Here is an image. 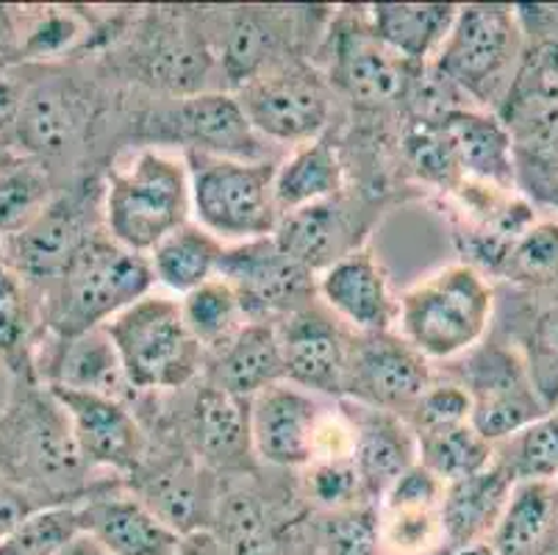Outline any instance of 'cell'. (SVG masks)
Returning <instances> with one entry per match:
<instances>
[{
	"instance_id": "obj_24",
	"label": "cell",
	"mask_w": 558,
	"mask_h": 555,
	"mask_svg": "<svg viewBox=\"0 0 558 555\" xmlns=\"http://www.w3.org/2000/svg\"><path fill=\"white\" fill-rule=\"evenodd\" d=\"M37 384L98 391L125 403L129 397H134L106 328L89 330L73 339H56L45 334L37 350Z\"/></svg>"
},
{
	"instance_id": "obj_39",
	"label": "cell",
	"mask_w": 558,
	"mask_h": 555,
	"mask_svg": "<svg viewBox=\"0 0 558 555\" xmlns=\"http://www.w3.org/2000/svg\"><path fill=\"white\" fill-rule=\"evenodd\" d=\"M417 461L439 481L453 483L478 475L495 461V445L486 442L470 422L417 436Z\"/></svg>"
},
{
	"instance_id": "obj_46",
	"label": "cell",
	"mask_w": 558,
	"mask_h": 555,
	"mask_svg": "<svg viewBox=\"0 0 558 555\" xmlns=\"http://www.w3.org/2000/svg\"><path fill=\"white\" fill-rule=\"evenodd\" d=\"M520 355L545 409H558V305L536 314Z\"/></svg>"
},
{
	"instance_id": "obj_37",
	"label": "cell",
	"mask_w": 558,
	"mask_h": 555,
	"mask_svg": "<svg viewBox=\"0 0 558 555\" xmlns=\"http://www.w3.org/2000/svg\"><path fill=\"white\" fill-rule=\"evenodd\" d=\"M179 303L186 328L197 339L206 359L226 348L247 323L240 298L222 281L220 275H217L215 281L192 289Z\"/></svg>"
},
{
	"instance_id": "obj_55",
	"label": "cell",
	"mask_w": 558,
	"mask_h": 555,
	"mask_svg": "<svg viewBox=\"0 0 558 555\" xmlns=\"http://www.w3.org/2000/svg\"><path fill=\"white\" fill-rule=\"evenodd\" d=\"M442 555H497L489 542H475V544H461V547L442 550Z\"/></svg>"
},
{
	"instance_id": "obj_35",
	"label": "cell",
	"mask_w": 558,
	"mask_h": 555,
	"mask_svg": "<svg viewBox=\"0 0 558 555\" xmlns=\"http://www.w3.org/2000/svg\"><path fill=\"white\" fill-rule=\"evenodd\" d=\"M222 256H226V242L190 220L179 231L161 239L148 253V262L156 283L184 298L192 289L215 281L220 275Z\"/></svg>"
},
{
	"instance_id": "obj_54",
	"label": "cell",
	"mask_w": 558,
	"mask_h": 555,
	"mask_svg": "<svg viewBox=\"0 0 558 555\" xmlns=\"http://www.w3.org/2000/svg\"><path fill=\"white\" fill-rule=\"evenodd\" d=\"M175 555H226V553H222L220 544H217V539L211 536L209 531H203V533H192V536L181 539Z\"/></svg>"
},
{
	"instance_id": "obj_30",
	"label": "cell",
	"mask_w": 558,
	"mask_h": 555,
	"mask_svg": "<svg viewBox=\"0 0 558 555\" xmlns=\"http://www.w3.org/2000/svg\"><path fill=\"white\" fill-rule=\"evenodd\" d=\"M511 486H514V481L495 461L478 475L445 483V550L461 547V544L489 542L497 519H500L506 503H509Z\"/></svg>"
},
{
	"instance_id": "obj_32",
	"label": "cell",
	"mask_w": 558,
	"mask_h": 555,
	"mask_svg": "<svg viewBox=\"0 0 558 555\" xmlns=\"http://www.w3.org/2000/svg\"><path fill=\"white\" fill-rule=\"evenodd\" d=\"M43 339L37 294L0 258V366L14 384H37V350Z\"/></svg>"
},
{
	"instance_id": "obj_43",
	"label": "cell",
	"mask_w": 558,
	"mask_h": 555,
	"mask_svg": "<svg viewBox=\"0 0 558 555\" xmlns=\"http://www.w3.org/2000/svg\"><path fill=\"white\" fill-rule=\"evenodd\" d=\"M506 281L527 289H547L558 283V222H534L509 248L497 269Z\"/></svg>"
},
{
	"instance_id": "obj_50",
	"label": "cell",
	"mask_w": 558,
	"mask_h": 555,
	"mask_svg": "<svg viewBox=\"0 0 558 555\" xmlns=\"http://www.w3.org/2000/svg\"><path fill=\"white\" fill-rule=\"evenodd\" d=\"M20 104H23V70H0V150L14 147Z\"/></svg>"
},
{
	"instance_id": "obj_3",
	"label": "cell",
	"mask_w": 558,
	"mask_h": 555,
	"mask_svg": "<svg viewBox=\"0 0 558 555\" xmlns=\"http://www.w3.org/2000/svg\"><path fill=\"white\" fill-rule=\"evenodd\" d=\"M106 237L148 256L156 244L192 220L184 153L142 147L109 172L100 197Z\"/></svg>"
},
{
	"instance_id": "obj_13",
	"label": "cell",
	"mask_w": 558,
	"mask_h": 555,
	"mask_svg": "<svg viewBox=\"0 0 558 555\" xmlns=\"http://www.w3.org/2000/svg\"><path fill=\"white\" fill-rule=\"evenodd\" d=\"M430 381V361L400 334H356L342 397L364 409L405 417Z\"/></svg>"
},
{
	"instance_id": "obj_40",
	"label": "cell",
	"mask_w": 558,
	"mask_h": 555,
	"mask_svg": "<svg viewBox=\"0 0 558 555\" xmlns=\"http://www.w3.org/2000/svg\"><path fill=\"white\" fill-rule=\"evenodd\" d=\"M495 464L511 481H558V409L495 445Z\"/></svg>"
},
{
	"instance_id": "obj_51",
	"label": "cell",
	"mask_w": 558,
	"mask_h": 555,
	"mask_svg": "<svg viewBox=\"0 0 558 555\" xmlns=\"http://www.w3.org/2000/svg\"><path fill=\"white\" fill-rule=\"evenodd\" d=\"M20 64V14L17 7L0 3V70Z\"/></svg>"
},
{
	"instance_id": "obj_14",
	"label": "cell",
	"mask_w": 558,
	"mask_h": 555,
	"mask_svg": "<svg viewBox=\"0 0 558 555\" xmlns=\"http://www.w3.org/2000/svg\"><path fill=\"white\" fill-rule=\"evenodd\" d=\"M125 488L184 539L211 528L220 478L179 442V447L165 456L154 458L148 453L145 464L125 478Z\"/></svg>"
},
{
	"instance_id": "obj_12",
	"label": "cell",
	"mask_w": 558,
	"mask_h": 555,
	"mask_svg": "<svg viewBox=\"0 0 558 555\" xmlns=\"http://www.w3.org/2000/svg\"><path fill=\"white\" fill-rule=\"evenodd\" d=\"M220 278L236 292L247 323H281L317 300V278L272 237L226 248Z\"/></svg>"
},
{
	"instance_id": "obj_21",
	"label": "cell",
	"mask_w": 558,
	"mask_h": 555,
	"mask_svg": "<svg viewBox=\"0 0 558 555\" xmlns=\"http://www.w3.org/2000/svg\"><path fill=\"white\" fill-rule=\"evenodd\" d=\"M317 300L353 334H387L398 325V298L369 251L348 253L317 278Z\"/></svg>"
},
{
	"instance_id": "obj_15",
	"label": "cell",
	"mask_w": 558,
	"mask_h": 555,
	"mask_svg": "<svg viewBox=\"0 0 558 555\" xmlns=\"http://www.w3.org/2000/svg\"><path fill=\"white\" fill-rule=\"evenodd\" d=\"M165 140L179 142L184 153H206L220 159L272 161L267 140L256 134L233 92L203 89L175 98L156 114Z\"/></svg>"
},
{
	"instance_id": "obj_53",
	"label": "cell",
	"mask_w": 558,
	"mask_h": 555,
	"mask_svg": "<svg viewBox=\"0 0 558 555\" xmlns=\"http://www.w3.org/2000/svg\"><path fill=\"white\" fill-rule=\"evenodd\" d=\"M34 508H43V506L32 503L28 497L17 495V492H12V488L0 486V539L7 536V533L17 526L20 519L28 517Z\"/></svg>"
},
{
	"instance_id": "obj_45",
	"label": "cell",
	"mask_w": 558,
	"mask_h": 555,
	"mask_svg": "<svg viewBox=\"0 0 558 555\" xmlns=\"http://www.w3.org/2000/svg\"><path fill=\"white\" fill-rule=\"evenodd\" d=\"M403 156L409 170L436 190L456 192L464 183L439 122L411 120V129L403 136Z\"/></svg>"
},
{
	"instance_id": "obj_28",
	"label": "cell",
	"mask_w": 558,
	"mask_h": 555,
	"mask_svg": "<svg viewBox=\"0 0 558 555\" xmlns=\"http://www.w3.org/2000/svg\"><path fill=\"white\" fill-rule=\"evenodd\" d=\"M206 381L242 400L287 381L278 323H245L226 348L206 359Z\"/></svg>"
},
{
	"instance_id": "obj_58",
	"label": "cell",
	"mask_w": 558,
	"mask_h": 555,
	"mask_svg": "<svg viewBox=\"0 0 558 555\" xmlns=\"http://www.w3.org/2000/svg\"><path fill=\"white\" fill-rule=\"evenodd\" d=\"M12 389H14L12 375H9L7 370L0 366V411H3V406L9 403V395H12Z\"/></svg>"
},
{
	"instance_id": "obj_47",
	"label": "cell",
	"mask_w": 558,
	"mask_h": 555,
	"mask_svg": "<svg viewBox=\"0 0 558 555\" xmlns=\"http://www.w3.org/2000/svg\"><path fill=\"white\" fill-rule=\"evenodd\" d=\"M473 414V403L459 381H430L414 409L403 417L411 425L414 436L430 434V431H445V427L466 425Z\"/></svg>"
},
{
	"instance_id": "obj_4",
	"label": "cell",
	"mask_w": 558,
	"mask_h": 555,
	"mask_svg": "<svg viewBox=\"0 0 558 555\" xmlns=\"http://www.w3.org/2000/svg\"><path fill=\"white\" fill-rule=\"evenodd\" d=\"M495 312V292L473 264L456 262L411 283L398 298V334L428 361L478 348Z\"/></svg>"
},
{
	"instance_id": "obj_49",
	"label": "cell",
	"mask_w": 558,
	"mask_h": 555,
	"mask_svg": "<svg viewBox=\"0 0 558 555\" xmlns=\"http://www.w3.org/2000/svg\"><path fill=\"white\" fill-rule=\"evenodd\" d=\"M356 445V425L348 411L323 409L312 442V464L317 461H350Z\"/></svg>"
},
{
	"instance_id": "obj_1",
	"label": "cell",
	"mask_w": 558,
	"mask_h": 555,
	"mask_svg": "<svg viewBox=\"0 0 558 555\" xmlns=\"http://www.w3.org/2000/svg\"><path fill=\"white\" fill-rule=\"evenodd\" d=\"M64 406L43 384H14L0 411V486L37 506L78 503L100 486Z\"/></svg>"
},
{
	"instance_id": "obj_59",
	"label": "cell",
	"mask_w": 558,
	"mask_h": 555,
	"mask_svg": "<svg viewBox=\"0 0 558 555\" xmlns=\"http://www.w3.org/2000/svg\"><path fill=\"white\" fill-rule=\"evenodd\" d=\"M289 555H317V550H314V544H308V547H301V550H292Z\"/></svg>"
},
{
	"instance_id": "obj_5",
	"label": "cell",
	"mask_w": 558,
	"mask_h": 555,
	"mask_svg": "<svg viewBox=\"0 0 558 555\" xmlns=\"http://www.w3.org/2000/svg\"><path fill=\"white\" fill-rule=\"evenodd\" d=\"M104 328L134 395L184 391L206 373V353L170 294H145Z\"/></svg>"
},
{
	"instance_id": "obj_23",
	"label": "cell",
	"mask_w": 558,
	"mask_h": 555,
	"mask_svg": "<svg viewBox=\"0 0 558 555\" xmlns=\"http://www.w3.org/2000/svg\"><path fill=\"white\" fill-rule=\"evenodd\" d=\"M364 206L342 195L281 214L272 242L314 275L362 248Z\"/></svg>"
},
{
	"instance_id": "obj_20",
	"label": "cell",
	"mask_w": 558,
	"mask_h": 555,
	"mask_svg": "<svg viewBox=\"0 0 558 555\" xmlns=\"http://www.w3.org/2000/svg\"><path fill=\"white\" fill-rule=\"evenodd\" d=\"M326 406L298 386H267L251 397V442L256 461L278 470H306L312 464L314 427Z\"/></svg>"
},
{
	"instance_id": "obj_27",
	"label": "cell",
	"mask_w": 558,
	"mask_h": 555,
	"mask_svg": "<svg viewBox=\"0 0 558 555\" xmlns=\"http://www.w3.org/2000/svg\"><path fill=\"white\" fill-rule=\"evenodd\" d=\"M353 425H356V445L350 464L362 483L364 500L378 506L389 486L403 475L409 467L417 464V436L400 414L375 411L356 406Z\"/></svg>"
},
{
	"instance_id": "obj_42",
	"label": "cell",
	"mask_w": 558,
	"mask_h": 555,
	"mask_svg": "<svg viewBox=\"0 0 558 555\" xmlns=\"http://www.w3.org/2000/svg\"><path fill=\"white\" fill-rule=\"evenodd\" d=\"M81 533L78 503L34 508L0 539V555H56Z\"/></svg>"
},
{
	"instance_id": "obj_34",
	"label": "cell",
	"mask_w": 558,
	"mask_h": 555,
	"mask_svg": "<svg viewBox=\"0 0 558 555\" xmlns=\"http://www.w3.org/2000/svg\"><path fill=\"white\" fill-rule=\"evenodd\" d=\"M209 533L226 555H281V531L270 503L247 483H220Z\"/></svg>"
},
{
	"instance_id": "obj_52",
	"label": "cell",
	"mask_w": 558,
	"mask_h": 555,
	"mask_svg": "<svg viewBox=\"0 0 558 555\" xmlns=\"http://www.w3.org/2000/svg\"><path fill=\"white\" fill-rule=\"evenodd\" d=\"M517 181H525L539 201L558 208V165H520L517 167Z\"/></svg>"
},
{
	"instance_id": "obj_2",
	"label": "cell",
	"mask_w": 558,
	"mask_h": 555,
	"mask_svg": "<svg viewBox=\"0 0 558 555\" xmlns=\"http://www.w3.org/2000/svg\"><path fill=\"white\" fill-rule=\"evenodd\" d=\"M154 287L148 256L98 231L81 244L59 278L37 294L45 334L73 339L104 328L123 309L154 292Z\"/></svg>"
},
{
	"instance_id": "obj_36",
	"label": "cell",
	"mask_w": 558,
	"mask_h": 555,
	"mask_svg": "<svg viewBox=\"0 0 558 555\" xmlns=\"http://www.w3.org/2000/svg\"><path fill=\"white\" fill-rule=\"evenodd\" d=\"M56 192L59 183L43 161L14 147L0 153V242L28 226Z\"/></svg>"
},
{
	"instance_id": "obj_38",
	"label": "cell",
	"mask_w": 558,
	"mask_h": 555,
	"mask_svg": "<svg viewBox=\"0 0 558 555\" xmlns=\"http://www.w3.org/2000/svg\"><path fill=\"white\" fill-rule=\"evenodd\" d=\"M20 14V64L45 68L73 53L89 34V25L73 9H17Z\"/></svg>"
},
{
	"instance_id": "obj_26",
	"label": "cell",
	"mask_w": 558,
	"mask_h": 555,
	"mask_svg": "<svg viewBox=\"0 0 558 555\" xmlns=\"http://www.w3.org/2000/svg\"><path fill=\"white\" fill-rule=\"evenodd\" d=\"M439 129L448 140L464 181L511 192L517 186V150L509 131L495 114L464 106L442 117Z\"/></svg>"
},
{
	"instance_id": "obj_19",
	"label": "cell",
	"mask_w": 558,
	"mask_h": 555,
	"mask_svg": "<svg viewBox=\"0 0 558 555\" xmlns=\"http://www.w3.org/2000/svg\"><path fill=\"white\" fill-rule=\"evenodd\" d=\"M287 384L312 395L342 397L350 350L356 334L344 328L326 305L314 300L278 323Z\"/></svg>"
},
{
	"instance_id": "obj_31",
	"label": "cell",
	"mask_w": 558,
	"mask_h": 555,
	"mask_svg": "<svg viewBox=\"0 0 558 555\" xmlns=\"http://www.w3.org/2000/svg\"><path fill=\"white\" fill-rule=\"evenodd\" d=\"M558 536V481H517L489 544L497 555H542Z\"/></svg>"
},
{
	"instance_id": "obj_48",
	"label": "cell",
	"mask_w": 558,
	"mask_h": 555,
	"mask_svg": "<svg viewBox=\"0 0 558 555\" xmlns=\"http://www.w3.org/2000/svg\"><path fill=\"white\" fill-rule=\"evenodd\" d=\"M303 486H306V500L314 503L323 514L342 511V508L367 503L356 470H353L350 461H317V464H308Z\"/></svg>"
},
{
	"instance_id": "obj_8",
	"label": "cell",
	"mask_w": 558,
	"mask_h": 555,
	"mask_svg": "<svg viewBox=\"0 0 558 555\" xmlns=\"http://www.w3.org/2000/svg\"><path fill=\"white\" fill-rule=\"evenodd\" d=\"M233 95L262 140L298 147L326 134L337 92L306 61L289 59L264 70Z\"/></svg>"
},
{
	"instance_id": "obj_11",
	"label": "cell",
	"mask_w": 558,
	"mask_h": 555,
	"mask_svg": "<svg viewBox=\"0 0 558 555\" xmlns=\"http://www.w3.org/2000/svg\"><path fill=\"white\" fill-rule=\"evenodd\" d=\"M95 212L100 214V206L89 201V192L59 190L28 226L0 242V258L39 294L59 278L86 239L104 231V226L89 222Z\"/></svg>"
},
{
	"instance_id": "obj_57",
	"label": "cell",
	"mask_w": 558,
	"mask_h": 555,
	"mask_svg": "<svg viewBox=\"0 0 558 555\" xmlns=\"http://www.w3.org/2000/svg\"><path fill=\"white\" fill-rule=\"evenodd\" d=\"M520 165H536V167L558 165V134H556V140H553L550 150H547L545 156H542V159H536V161H517V167H520Z\"/></svg>"
},
{
	"instance_id": "obj_7",
	"label": "cell",
	"mask_w": 558,
	"mask_h": 555,
	"mask_svg": "<svg viewBox=\"0 0 558 555\" xmlns=\"http://www.w3.org/2000/svg\"><path fill=\"white\" fill-rule=\"evenodd\" d=\"M192 217L220 242H256L276 231L281 214L272 197L278 161H240L184 153Z\"/></svg>"
},
{
	"instance_id": "obj_9",
	"label": "cell",
	"mask_w": 558,
	"mask_h": 555,
	"mask_svg": "<svg viewBox=\"0 0 558 555\" xmlns=\"http://www.w3.org/2000/svg\"><path fill=\"white\" fill-rule=\"evenodd\" d=\"M23 70V104H20L14 150L43 161L56 176V165L73 159L89 136V98L53 64Z\"/></svg>"
},
{
	"instance_id": "obj_10",
	"label": "cell",
	"mask_w": 558,
	"mask_h": 555,
	"mask_svg": "<svg viewBox=\"0 0 558 555\" xmlns=\"http://www.w3.org/2000/svg\"><path fill=\"white\" fill-rule=\"evenodd\" d=\"M459 384L473 403L470 425L492 445L547 414L522 355L504 345H478L470 350Z\"/></svg>"
},
{
	"instance_id": "obj_25",
	"label": "cell",
	"mask_w": 558,
	"mask_h": 555,
	"mask_svg": "<svg viewBox=\"0 0 558 555\" xmlns=\"http://www.w3.org/2000/svg\"><path fill=\"white\" fill-rule=\"evenodd\" d=\"M301 9H231L222 14L217 59L220 70L233 89H240L264 70L281 61L298 59L289 56L287 34Z\"/></svg>"
},
{
	"instance_id": "obj_6",
	"label": "cell",
	"mask_w": 558,
	"mask_h": 555,
	"mask_svg": "<svg viewBox=\"0 0 558 555\" xmlns=\"http://www.w3.org/2000/svg\"><path fill=\"white\" fill-rule=\"evenodd\" d=\"M525 23L520 9L504 3H470L459 7L448 37L430 64L464 98L495 114L525 59Z\"/></svg>"
},
{
	"instance_id": "obj_41",
	"label": "cell",
	"mask_w": 558,
	"mask_h": 555,
	"mask_svg": "<svg viewBox=\"0 0 558 555\" xmlns=\"http://www.w3.org/2000/svg\"><path fill=\"white\" fill-rule=\"evenodd\" d=\"M378 526L387 555H434L445 550L442 506L378 503Z\"/></svg>"
},
{
	"instance_id": "obj_18",
	"label": "cell",
	"mask_w": 558,
	"mask_h": 555,
	"mask_svg": "<svg viewBox=\"0 0 558 555\" xmlns=\"http://www.w3.org/2000/svg\"><path fill=\"white\" fill-rule=\"evenodd\" d=\"M417 68L384 48L369 34L367 23L344 25L333 34L331 86L356 111L380 114L403 106Z\"/></svg>"
},
{
	"instance_id": "obj_17",
	"label": "cell",
	"mask_w": 558,
	"mask_h": 555,
	"mask_svg": "<svg viewBox=\"0 0 558 555\" xmlns=\"http://www.w3.org/2000/svg\"><path fill=\"white\" fill-rule=\"evenodd\" d=\"M48 389L68 411L75 442L95 472H114L125 481L145 464L150 453L148 431L125 400L98 391L59 389V386Z\"/></svg>"
},
{
	"instance_id": "obj_44",
	"label": "cell",
	"mask_w": 558,
	"mask_h": 555,
	"mask_svg": "<svg viewBox=\"0 0 558 555\" xmlns=\"http://www.w3.org/2000/svg\"><path fill=\"white\" fill-rule=\"evenodd\" d=\"M312 544L317 555H387L380 542L378 506L362 503L323 514L314 528Z\"/></svg>"
},
{
	"instance_id": "obj_22",
	"label": "cell",
	"mask_w": 558,
	"mask_h": 555,
	"mask_svg": "<svg viewBox=\"0 0 558 555\" xmlns=\"http://www.w3.org/2000/svg\"><path fill=\"white\" fill-rule=\"evenodd\" d=\"M81 531L104 555H175L181 536L129 488L100 483L78 500Z\"/></svg>"
},
{
	"instance_id": "obj_29",
	"label": "cell",
	"mask_w": 558,
	"mask_h": 555,
	"mask_svg": "<svg viewBox=\"0 0 558 555\" xmlns=\"http://www.w3.org/2000/svg\"><path fill=\"white\" fill-rule=\"evenodd\" d=\"M456 12L453 3H375L364 12V23L384 48L423 68L442 48Z\"/></svg>"
},
{
	"instance_id": "obj_16",
	"label": "cell",
	"mask_w": 558,
	"mask_h": 555,
	"mask_svg": "<svg viewBox=\"0 0 558 555\" xmlns=\"http://www.w3.org/2000/svg\"><path fill=\"white\" fill-rule=\"evenodd\" d=\"M179 417V442L211 472L245 475L256 464L251 442V400L220 389L211 381L190 386Z\"/></svg>"
},
{
	"instance_id": "obj_33",
	"label": "cell",
	"mask_w": 558,
	"mask_h": 555,
	"mask_svg": "<svg viewBox=\"0 0 558 555\" xmlns=\"http://www.w3.org/2000/svg\"><path fill=\"white\" fill-rule=\"evenodd\" d=\"M344 192V161L339 147L328 136L292 147L287 159L278 161L272 197L278 214L298 212L314 203L331 201Z\"/></svg>"
},
{
	"instance_id": "obj_56",
	"label": "cell",
	"mask_w": 558,
	"mask_h": 555,
	"mask_svg": "<svg viewBox=\"0 0 558 555\" xmlns=\"http://www.w3.org/2000/svg\"><path fill=\"white\" fill-rule=\"evenodd\" d=\"M56 555H104V553H100V550L95 547V544L89 542V539H86L84 533H81V536L75 539L73 544H68V547H64L62 553H56Z\"/></svg>"
}]
</instances>
